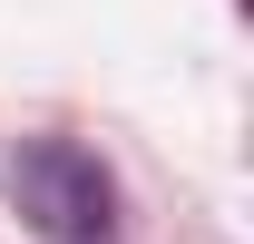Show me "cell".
I'll return each mask as SVG.
<instances>
[{
  "label": "cell",
  "instance_id": "obj_1",
  "mask_svg": "<svg viewBox=\"0 0 254 244\" xmlns=\"http://www.w3.org/2000/svg\"><path fill=\"white\" fill-rule=\"evenodd\" d=\"M10 195H20V215H30L49 244H108V225H118V185H108V166H98L88 147H68V137L20 147Z\"/></svg>",
  "mask_w": 254,
  "mask_h": 244
}]
</instances>
